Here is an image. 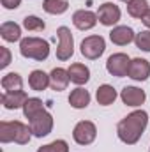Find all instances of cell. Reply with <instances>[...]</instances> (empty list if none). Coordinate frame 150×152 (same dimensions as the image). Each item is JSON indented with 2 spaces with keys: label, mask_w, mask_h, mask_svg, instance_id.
Returning <instances> with one entry per match:
<instances>
[{
  "label": "cell",
  "mask_w": 150,
  "mask_h": 152,
  "mask_svg": "<svg viewBox=\"0 0 150 152\" xmlns=\"http://www.w3.org/2000/svg\"><path fill=\"white\" fill-rule=\"evenodd\" d=\"M147 124H149V113L145 110H136L117 124V136L120 142L127 145H134L140 142L141 134L145 133Z\"/></svg>",
  "instance_id": "obj_1"
},
{
  "label": "cell",
  "mask_w": 150,
  "mask_h": 152,
  "mask_svg": "<svg viewBox=\"0 0 150 152\" xmlns=\"http://www.w3.org/2000/svg\"><path fill=\"white\" fill-rule=\"evenodd\" d=\"M20 53L25 58L42 62L50 55V44H48V41L41 37H25L20 41Z\"/></svg>",
  "instance_id": "obj_2"
},
{
  "label": "cell",
  "mask_w": 150,
  "mask_h": 152,
  "mask_svg": "<svg viewBox=\"0 0 150 152\" xmlns=\"http://www.w3.org/2000/svg\"><path fill=\"white\" fill-rule=\"evenodd\" d=\"M57 37H58V48H57V58L60 62H66L73 57L74 53V37L67 27H58L57 28Z\"/></svg>",
  "instance_id": "obj_3"
},
{
  "label": "cell",
  "mask_w": 150,
  "mask_h": 152,
  "mask_svg": "<svg viewBox=\"0 0 150 152\" xmlns=\"http://www.w3.org/2000/svg\"><path fill=\"white\" fill-rule=\"evenodd\" d=\"M106 50V41L103 36H88L81 41V46H79V51L85 58L88 60H95L99 58Z\"/></svg>",
  "instance_id": "obj_4"
},
{
  "label": "cell",
  "mask_w": 150,
  "mask_h": 152,
  "mask_svg": "<svg viewBox=\"0 0 150 152\" xmlns=\"http://www.w3.org/2000/svg\"><path fill=\"white\" fill-rule=\"evenodd\" d=\"M97 136V127L90 120H79L73 129V138L78 145H90Z\"/></svg>",
  "instance_id": "obj_5"
},
{
  "label": "cell",
  "mask_w": 150,
  "mask_h": 152,
  "mask_svg": "<svg viewBox=\"0 0 150 152\" xmlns=\"http://www.w3.org/2000/svg\"><path fill=\"white\" fill-rule=\"evenodd\" d=\"M28 124H30L32 134L37 136V138H42V136H48L51 133V129H53V117H51L50 112L42 110L36 117H32L28 120Z\"/></svg>",
  "instance_id": "obj_6"
},
{
  "label": "cell",
  "mask_w": 150,
  "mask_h": 152,
  "mask_svg": "<svg viewBox=\"0 0 150 152\" xmlns=\"http://www.w3.org/2000/svg\"><path fill=\"white\" fill-rule=\"evenodd\" d=\"M129 66H131V58L125 53H113L106 62V71L111 76L124 78L129 75Z\"/></svg>",
  "instance_id": "obj_7"
},
{
  "label": "cell",
  "mask_w": 150,
  "mask_h": 152,
  "mask_svg": "<svg viewBox=\"0 0 150 152\" xmlns=\"http://www.w3.org/2000/svg\"><path fill=\"white\" fill-rule=\"evenodd\" d=\"M120 9L118 5H115L113 2H104L103 5H99V11H97V18H99V23L104 25V27H113L120 21Z\"/></svg>",
  "instance_id": "obj_8"
},
{
  "label": "cell",
  "mask_w": 150,
  "mask_h": 152,
  "mask_svg": "<svg viewBox=\"0 0 150 152\" xmlns=\"http://www.w3.org/2000/svg\"><path fill=\"white\" fill-rule=\"evenodd\" d=\"M97 21H99L97 14L88 9H79L73 14V23L78 30H90L97 25Z\"/></svg>",
  "instance_id": "obj_9"
},
{
  "label": "cell",
  "mask_w": 150,
  "mask_h": 152,
  "mask_svg": "<svg viewBox=\"0 0 150 152\" xmlns=\"http://www.w3.org/2000/svg\"><path fill=\"white\" fill-rule=\"evenodd\" d=\"M120 99L127 106H141L147 99V94L138 87H124L120 92Z\"/></svg>",
  "instance_id": "obj_10"
},
{
  "label": "cell",
  "mask_w": 150,
  "mask_h": 152,
  "mask_svg": "<svg viewBox=\"0 0 150 152\" xmlns=\"http://www.w3.org/2000/svg\"><path fill=\"white\" fill-rule=\"evenodd\" d=\"M129 78L134 81H145L150 76V62L145 58H133L129 66Z\"/></svg>",
  "instance_id": "obj_11"
},
{
  "label": "cell",
  "mask_w": 150,
  "mask_h": 152,
  "mask_svg": "<svg viewBox=\"0 0 150 152\" xmlns=\"http://www.w3.org/2000/svg\"><path fill=\"white\" fill-rule=\"evenodd\" d=\"M134 37H136L134 30L131 27H125V25L113 27V30L110 32V39H111L113 44H117V46H125V44L133 42Z\"/></svg>",
  "instance_id": "obj_12"
},
{
  "label": "cell",
  "mask_w": 150,
  "mask_h": 152,
  "mask_svg": "<svg viewBox=\"0 0 150 152\" xmlns=\"http://www.w3.org/2000/svg\"><path fill=\"white\" fill-rule=\"evenodd\" d=\"M28 99L25 90H16V92H4L2 94V104L5 110H18L23 108L25 101Z\"/></svg>",
  "instance_id": "obj_13"
},
{
  "label": "cell",
  "mask_w": 150,
  "mask_h": 152,
  "mask_svg": "<svg viewBox=\"0 0 150 152\" xmlns=\"http://www.w3.org/2000/svg\"><path fill=\"white\" fill-rule=\"evenodd\" d=\"M71 78H69V73L62 67H55L51 73H50V87L55 90V92H62L67 88Z\"/></svg>",
  "instance_id": "obj_14"
},
{
  "label": "cell",
  "mask_w": 150,
  "mask_h": 152,
  "mask_svg": "<svg viewBox=\"0 0 150 152\" xmlns=\"http://www.w3.org/2000/svg\"><path fill=\"white\" fill-rule=\"evenodd\" d=\"M67 73H69L71 81L76 83V85H85L90 80V69L85 64H79V62L71 64V67L67 69Z\"/></svg>",
  "instance_id": "obj_15"
},
{
  "label": "cell",
  "mask_w": 150,
  "mask_h": 152,
  "mask_svg": "<svg viewBox=\"0 0 150 152\" xmlns=\"http://www.w3.org/2000/svg\"><path fill=\"white\" fill-rule=\"evenodd\" d=\"M69 104L76 108V110H83L90 104V94L88 90H85L83 87H78L74 88L71 94H69Z\"/></svg>",
  "instance_id": "obj_16"
},
{
  "label": "cell",
  "mask_w": 150,
  "mask_h": 152,
  "mask_svg": "<svg viewBox=\"0 0 150 152\" xmlns=\"http://www.w3.org/2000/svg\"><path fill=\"white\" fill-rule=\"evenodd\" d=\"M0 36H2L4 41H7V42L21 41V27L18 23H14V21H5L0 27Z\"/></svg>",
  "instance_id": "obj_17"
},
{
  "label": "cell",
  "mask_w": 150,
  "mask_h": 152,
  "mask_svg": "<svg viewBox=\"0 0 150 152\" xmlns=\"http://www.w3.org/2000/svg\"><path fill=\"white\" fill-rule=\"evenodd\" d=\"M28 85H30L32 90L42 92V90H46L50 87V75H46L41 69H36V71H32L30 76H28Z\"/></svg>",
  "instance_id": "obj_18"
},
{
  "label": "cell",
  "mask_w": 150,
  "mask_h": 152,
  "mask_svg": "<svg viewBox=\"0 0 150 152\" xmlns=\"http://www.w3.org/2000/svg\"><path fill=\"white\" fill-rule=\"evenodd\" d=\"M117 90L113 88L111 85H108V83H104V85H101L99 88H97V92H95V99H97V103L101 104V106H110L115 103V99H117Z\"/></svg>",
  "instance_id": "obj_19"
},
{
  "label": "cell",
  "mask_w": 150,
  "mask_h": 152,
  "mask_svg": "<svg viewBox=\"0 0 150 152\" xmlns=\"http://www.w3.org/2000/svg\"><path fill=\"white\" fill-rule=\"evenodd\" d=\"M0 85L5 92H16V90L23 88V78L18 73H7L5 76H2Z\"/></svg>",
  "instance_id": "obj_20"
},
{
  "label": "cell",
  "mask_w": 150,
  "mask_h": 152,
  "mask_svg": "<svg viewBox=\"0 0 150 152\" xmlns=\"http://www.w3.org/2000/svg\"><path fill=\"white\" fill-rule=\"evenodd\" d=\"M149 9L150 7L147 0H129L127 2V12H129V16H133L136 20H141Z\"/></svg>",
  "instance_id": "obj_21"
},
{
  "label": "cell",
  "mask_w": 150,
  "mask_h": 152,
  "mask_svg": "<svg viewBox=\"0 0 150 152\" xmlns=\"http://www.w3.org/2000/svg\"><path fill=\"white\" fill-rule=\"evenodd\" d=\"M42 9L48 14H64L69 9V2L67 0H44L42 2Z\"/></svg>",
  "instance_id": "obj_22"
},
{
  "label": "cell",
  "mask_w": 150,
  "mask_h": 152,
  "mask_svg": "<svg viewBox=\"0 0 150 152\" xmlns=\"http://www.w3.org/2000/svg\"><path fill=\"white\" fill-rule=\"evenodd\" d=\"M42 110H46L44 108V104H42V101L39 99V97H28L27 101H25V104H23V115L30 120L32 117H36L39 112H42Z\"/></svg>",
  "instance_id": "obj_23"
},
{
  "label": "cell",
  "mask_w": 150,
  "mask_h": 152,
  "mask_svg": "<svg viewBox=\"0 0 150 152\" xmlns=\"http://www.w3.org/2000/svg\"><path fill=\"white\" fill-rule=\"evenodd\" d=\"M23 27L30 32H42L46 28V23L39 16H25L23 18Z\"/></svg>",
  "instance_id": "obj_24"
},
{
  "label": "cell",
  "mask_w": 150,
  "mask_h": 152,
  "mask_svg": "<svg viewBox=\"0 0 150 152\" xmlns=\"http://www.w3.org/2000/svg\"><path fill=\"white\" fill-rule=\"evenodd\" d=\"M37 152H69V145H67L66 140H55L48 145L39 147Z\"/></svg>",
  "instance_id": "obj_25"
},
{
  "label": "cell",
  "mask_w": 150,
  "mask_h": 152,
  "mask_svg": "<svg viewBox=\"0 0 150 152\" xmlns=\"http://www.w3.org/2000/svg\"><path fill=\"white\" fill-rule=\"evenodd\" d=\"M134 44L138 50L150 53V30H141L140 34H136L134 37Z\"/></svg>",
  "instance_id": "obj_26"
},
{
  "label": "cell",
  "mask_w": 150,
  "mask_h": 152,
  "mask_svg": "<svg viewBox=\"0 0 150 152\" xmlns=\"http://www.w3.org/2000/svg\"><path fill=\"white\" fill-rule=\"evenodd\" d=\"M0 51H2V60H0V67L2 69H5L9 64H11V51L5 48V46H2L0 48Z\"/></svg>",
  "instance_id": "obj_27"
},
{
  "label": "cell",
  "mask_w": 150,
  "mask_h": 152,
  "mask_svg": "<svg viewBox=\"0 0 150 152\" xmlns=\"http://www.w3.org/2000/svg\"><path fill=\"white\" fill-rule=\"evenodd\" d=\"M20 4H21V0H2L4 9H9V11L18 9V7H20Z\"/></svg>",
  "instance_id": "obj_28"
},
{
  "label": "cell",
  "mask_w": 150,
  "mask_h": 152,
  "mask_svg": "<svg viewBox=\"0 0 150 152\" xmlns=\"http://www.w3.org/2000/svg\"><path fill=\"white\" fill-rule=\"evenodd\" d=\"M141 23H143V25H145L147 28H150V9L147 11V14H145V16L141 18Z\"/></svg>",
  "instance_id": "obj_29"
},
{
  "label": "cell",
  "mask_w": 150,
  "mask_h": 152,
  "mask_svg": "<svg viewBox=\"0 0 150 152\" xmlns=\"http://www.w3.org/2000/svg\"><path fill=\"white\" fill-rule=\"evenodd\" d=\"M120 2H129V0H120Z\"/></svg>",
  "instance_id": "obj_30"
}]
</instances>
